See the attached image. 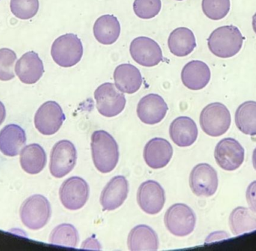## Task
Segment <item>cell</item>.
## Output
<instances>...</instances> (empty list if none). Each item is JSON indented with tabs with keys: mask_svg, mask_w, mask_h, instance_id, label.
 Masks as SVG:
<instances>
[{
	"mask_svg": "<svg viewBox=\"0 0 256 251\" xmlns=\"http://www.w3.org/2000/svg\"><path fill=\"white\" fill-rule=\"evenodd\" d=\"M92 152L94 166L102 174H110L118 165V145L108 132L104 130L94 132L92 136Z\"/></svg>",
	"mask_w": 256,
	"mask_h": 251,
	"instance_id": "cell-1",
	"label": "cell"
},
{
	"mask_svg": "<svg viewBox=\"0 0 256 251\" xmlns=\"http://www.w3.org/2000/svg\"><path fill=\"white\" fill-rule=\"evenodd\" d=\"M244 37L236 26H221L215 30L208 40L210 52L221 58H230L239 54Z\"/></svg>",
	"mask_w": 256,
	"mask_h": 251,
	"instance_id": "cell-2",
	"label": "cell"
},
{
	"mask_svg": "<svg viewBox=\"0 0 256 251\" xmlns=\"http://www.w3.org/2000/svg\"><path fill=\"white\" fill-rule=\"evenodd\" d=\"M51 56L60 67H74L84 56L82 42L76 34H66L60 36L52 44Z\"/></svg>",
	"mask_w": 256,
	"mask_h": 251,
	"instance_id": "cell-3",
	"label": "cell"
},
{
	"mask_svg": "<svg viewBox=\"0 0 256 251\" xmlns=\"http://www.w3.org/2000/svg\"><path fill=\"white\" fill-rule=\"evenodd\" d=\"M51 206L48 200L42 195H34L27 199L20 208L22 224L32 230L44 228L51 218Z\"/></svg>",
	"mask_w": 256,
	"mask_h": 251,
	"instance_id": "cell-4",
	"label": "cell"
},
{
	"mask_svg": "<svg viewBox=\"0 0 256 251\" xmlns=\"http://www.w3.org/2000/svg\"><path fill=\"white\" fill-rule=\"evenodd\" d=\"M232 124L228 108L221 103H213L203 109L200 116V124L203 132L212 138L225 134Z\"/></svg>",
	"mask_w": 256,
	"mask_h": 251,
	"instance_id": "cell-5",
	"label": "cell"
},
{
	"mask_svg": "<svg viewBox=\"0 0 256 251\" xmlns=\"http://www.w3.org/2000/svg\"><path fill=\"white\" fill-rule=\"evenodd\" d=\"M165 224L172 235L185 237L190 235L196 224V217L192 208L184 204H176L166 213Z\"/></svg>",
	"mask_w": 256,
	"mask_h": 251,
	"instance_id": "cell-6",
	"label": "cell"
},
{
	"mask_svg": "<svg viewBox=\"0 0 256 251\" xmlns=\"http://www.w3.org/2000/svg\"><path fill=\"white\" fill-rule=\"evenodd\" d=\"M94 98L97 102V108L102 116L108 118L117 116L126 108V96L117 90L116 85L110 82L102 84L96 90Z\"/></svg>",
	"mask_w": 256,
	"mask_h": 251,
	"instance_id": "cell-7",
	"label": "cell"
},
{
	"mask_svg": "<svg viewBox=\"0 0 256 251\" xmlns=\"http://www.w3.org/2000/svg\"><path fill=\"white\" fill-rule=\"evenodd\" d=\"M78 152L76 147L68 140L57 142L52 148L50 170L52 176L62 178L68 175L76 164Z\"/></svg>",
	"mask_w": 256,
	"mask_h": 251,
	"instance_id": "cell-8",
	"label": "cell"
},
{
	"mask_svg": "<svg viewBox=\"0 0 256 251\" xmlns=\"http://www.w3.org/2000/svg\"><path fill=\"white\" fill-rule=\"evenodd\" d=\"M88 183L80 177H72L66 180L60 190V200L64 208L78 211L85 206L90 198Z\"/></svg>",
	"mask_w": 256,
	"mask_h": 251,
	"instance_id": "cell-9",
	"label": "cell"
},
{
	"mask_svg": "<svg viewBox=\"0 0 256 251\" xmlns=\"http://www.w3.org/2000/svg\"><path fill=\"white\" fill-rule=\"evenodd\" d=\"M190 186L196 196L204 198L214 196L219 186L218 172L210 164H200L191 172Z\"/></svg>",
	"mask_w": 256,
	"mask_h": 251,
	"instance_id": "cell-10",
	"label": "cell"
},
{
	"mask_svg": "<svg viewBox=\"0 0 256 251\" xmlns=\"http://www.w3.org/2000/svg\"><path fill=\"white\" fill-rule=\"evenodd\" d=\"M66 121L61 106L55 102L44 104L34 116V124L40 134L46 136L55 134Z\"/></svg>",
	"mask_w": 256,
	"mask_h": 251,
	"instance_id": "cell-11",
	"label": "cell"
},
{
	"mask_svg": "<svg viewBox=\"0 0 256 251\" xmlns=\"http://www.w3.org/2000/svg\"><path fill=\"white\" fill-rule=\"evenodd\" d=\"M214 157L221 169L237 170L244 162L245 150L238 141L233 138H226L216 146Z\"/></svg>",
	"mask_w": 256,
	"mask_h": 251,
	"instance_id": "cell-12",
	"label": "cell"
},
{
	"mask_svg": "<svg viewBox=\"0 0 256 251\" xmlns=\"http://www.w3.org/2000/svg\"><path fill=\"white\" fill-rule=\"evenodd\" d=\"M132 60L143 67L158 66L164 60L162 49L155 40L147 37L134 39L130 48Z\"/></svg>",
	"mask_w": 256,
	"mask_h": 251,
	"instance_id": "cell-13",
	"label": "cell"
},
{
	"mask_svg": "<svg viewBox=\"0 0 256 251\" xmlns=\"http://www.w3.org/2000/svg\"><path fill=\"white\" fill-rule=\"evenodd\" d=\"M137 201L144 212L155 216L162 211L165 205V190L156 182H146L138 188Z\"/></svg>",
	"mask_w": 256,
	"mask_h": 251,
	"instance_id": "cell-14",
	"label": "cell"
},
{
	"mask_svg": "<svg viewBox=\"0 0 256 251\" xmlns=\"http://www.w3.org/2000/svg\"><path fill=\"white\" fill-rule=\"evenodd\" d=\"M168 110V105L161 96L150 94L140 100L137 106V115L144 124L153 126L164 120Z\"/></svg>",
	"mask_w": 256,
	"mask_h": 251,
	"instance_id": "cell-15",
	"label": "cell"
},
{
	"mask_svg": "<svg viewBox=\"0 0 256 251\" xmlns=\"http://www.w3.org/2000/svg\"><path fill=\"white\" fill-rule=\"evenodd\" d=\"M129 184L122 176L114 177L102 192L100 204L104 211H114L121 207L127 200Z\"/></svg>",
	"mask_w": 256,
	"mask_h": 251,
	"instance_id": "cell-16",
	"label": "cell"
},
{
	"mask_svg": "<svg viewBox=\"0 0 256 251\" xmlns=\"http://www.w3.org/2000/svg\"><path fill=\"white\" fill-rule=\"evenodd\" d=\"M172 156V146L168 141L162 138L152 140L144 147V162L152 169L166 168L171 162Z\"/></svg>",
	"mask_w": 256,
	"mask_h": 251,
	"instance_id": "cell-17",
	"label": "cell"
},
{
	"mask_svg": "<svg viewBox=\"0 0 256 251\" xmlns=\"http://www.w3.org/2000/svg\"><path fill=\"white\" fill-rule=\"evenodd\" d=\"M15 73L21 82L33 85L38 82L44 73V67L38 54L30 51L24 54L15 66Z\"/></svg>",
	"mask_w": 256,
	"mask_h": 251,
	"instance_id": "cell-18",
	"label": "cell"
},
{
	"mask_svg": "<svg viewBox=\"0 0 256 251\" xmlns=\"http://www.w3.org/2000/svg\"><path fill=\"white\" fill-rule=\"evenodd\" d=\"M212 72L206 63L202 61H191L184 67L182 80L184 85L192 91H200L206 88L210 81Z\"/></svg>",
	"mask_w": 256,
	"mask_h": 251,
	"instance_id": "cell-19",
	"label": "cell"
},
{
	"mask_svg": "<svg viewBox=\"0 0 256 251\" xmlns=\"http://www.w3.org/2000/svg\"><path fill=\"white\" fill-rule=\"evenodd\" d=\"M170 134L171 139L178 146L189 147L196 141L198 130L192 118L182 116L176 118L172 123Z\"/></svg>",
	"mask_w": 256,
	"mask_h": 251,
	"instance_id": "cell-20",
	"label": "cell"
},
{
	"mask_svg": "<svg viewBox=\"0 0 256 251\" xmlns=\"http://www.w3.org/2000/svg\"><path fill=\"white\" fill-rule=\"evenodd\" d=\"M26 144L24 129L16 124H9L0 132V151L8 157H15Z\"/></svg>",
	"mask_w": 256,
	"mask_h": 251,
	"instance_id": "cell-21",
	"label": "cell"
},
{
	"mask_svg": "<svg viewBox=\"0 0 256 251\" xmlns=\"http://www.w3.org/2000/svg\"><path fill=\"white\" fill-rule=\"evenodd\" d=\"M116 86L120 92L132 94L137 92L142 85L141 72L130 64L118 66L114 72Z\"/></svg>",
	"mask_w": 256,
	"mask_h": 251,
	"instance_id": "cell-22",
	"label": "cell"
},
{
	"mask_svg": "<svg viewBox=\"0 0 256 251\" xmlns=\"http://www.w3.org/2000/svg\"><path fill=\"white\" fill-rule=\"evenodd\" d=\"M168 44L173 55L185 57L194 52L196 48V40L195 34L190 28L180 27L170 34Z\"/></svg>",
	"mask_w": 256,
	"mask_h": 251,
	"instance_id": "cell-23",
	"label": "cell"
},
{
	"mask_svg": "<svg viewBox=\"0 0 256 251\" xmlns=\"http://www.w3.org/2000/svg\"><path fill=\"white\" fill-rule=\"evenodd\" d=\"M96 40L104 45H112L120 38L121 25L114 15H104L96 20L94 26Z\"/></svg>",
	"mask_w": 256,
	"mask_h": 251,
	"instance_id": "cell-24",
	"label": "cell"
},
{
	"mask_svg": "<svg viewBox=\"0 0 256 251\" xmlns=\"http://www.w3.org/2000/svg\"><path fill=\"white\" fill-rule=\"evenodd\" d=\"M128 244L130 250H158L159 238L152 228L146 225H140L130 232Z\"/></svg>",
	"mask_w": 256,
	"mask_h": 251,
	"instance_id": "cell-25",
	"label": "cell"
},
{
	"mask_svg": "<svg viewBox=\"0 0 256 251\" xmlns=\"http://www.w3.org/2000/svg\"><path fill=\"white\" fill-rule=\"evenodd\" d=\"M20 164L24 170L30 175L40 174L46 164V154L38 144H32L22 148Z\"/></svg>",
	"mask_w": 256,
	"mask_h": 251,
	"instance_id": "cell-26",
	"label": "cell"
},
{
	"mask_svg": "<svg viewBox=\"0 0 256 251\" xmlns=\"http://www.w3.org/2000/svg\"><path fill=\"white\" fill-rule=\"evenodd\" d=\"M232 232L236 236H242L256 230V218L252 211L238 207L232 212L230 218Z\"/></svg>",
	"mask_w": 256,
	"mask_h": 251,
	"instance_id": "cell-27",
	"label": "cell"
},
{
	"mask_svg": "<svg viewBox=\"0 0 256 251\" xmlns=\"http://www.w3.org/2000/svg\"><path fill=\"white\" fill-rule=\"evenodd\" d=\"M236 123L240 132L250 136H256V102L242 104L236 114Z\"/></svg>",
	"mask_w": 256,
	"mask_h": 251,
	"instance_id": "cell-28",
	"label": "cell"
},
{
	"mask_svg": "<svg viewBox=\"0 0 256 251\" xmlns=\"http://www.w3.org/2000/svg\"><path fill=\"white\" fill-rule=\"evenodd\" d=\"M78 230L72 224H64L56 228L50 237V242L60 247L75 248L79 244Z\"/></svg>",
	"mask_w": 256,
	"mask_h": 251,
	"instance_id": "cell-29",
	"label": "cell"
},
{
	"mask_svg": "<svg viewBox=\"0 0 256 251\" xmlns=\"http://www.w3.org/2000/svg\"><path fill=\"white\" fill-rule=\"evenodd\" d=\"M202 10L212 20H221L230 13L231 0H202Z\"/></svg>",
	"mask_w": 256,
	"mask_h": 251,
	"instance_id": "cell-30",
	"label": "cell"
},
{
	"mask_svg": "<svg viewBox=\"0 0 256 251\" xmlns=\"http://www.w3.org/2000/svg\"><path fill=\"white\" fill-rule=\"evenodd\" d=\"M39 0H10V10L18 19H32L39 10Z\"/></svg>",
	"mask_w": 256,
	"mask_h": 251,
	"instance_id": "cell-31",
	"label": "cell"
},
{
	"mask_svg": "<svg viewBox=\"0 0 256 251\" xmlns=\"http://www.w3.org/2000/svg\"><path fill=\"white\" fill-rule=\"evenodd\" d=\"M16 52L8 48L0 49V80L10 81L15 78Z\"/></svg>",
	"mask_w": 256,
	"mask_h": 251,
	"instance_id": "cell-32",
	"label": "cell"
},
{
	"mask_svg": "<svg viewBox=\"0 0 256 251\" xmlns=\"http://www.w3.org/2000/svg\"><path fill=\"white\" fill-rule=\"evenodd\" d=\"M161 8V0H135L134 2V13L140 19H152L159 14Z\"/></svg>",
	"mask_w": 256,
	"mask_h": 251,
	"instance_id": "cell-33",
	"label": "cell"
},
{
	"mask_svg": "<svg viewBox=\"0 0 256 251\" xmlns=\"http://www.w3.org/2000/svg\"><path fill=\"white\" fill-rule=\"evenodd\" d=\"M246 200L250 208L256 214V181L251 183L246 190Z\"/></svg>",
	"mask_w": 256,
	"mask_h": 251,
	"instance_id": "cell-34",
	"label": "cell"
},
{
	"mask_svg": "<svg viewBox=\"0 0 256 251\" xmlns=\"http://www.w3.org/2000/svg\"><path fill=\"white\" fill-rule=\"evenodd\" d=\"M6 117V110L4 104L0 102V126L4 122Z\"/></svg>",
	"mask_w": 256,
	"mask_h": 251,
	"instance_id": "cell-35",
	"label": "cell"
},
{
	"mask_svg": "<svg viewBox=\"0 0 256 251\" xmlns=\"http://www.w3.org/2000/svg\"><path fill=\"white\" fill-rule=\"evenodd\" d=\"M252 28H254V32L256 34V13L252 18Z\"/></svg>",
	"mask_w": 256,
	"mask_h": 251,
	"instance_id": "cell-36",
	"label": "cell"
},
{
	"mask_svg": "<svg viewBox=\"0 0 256 251\" xmlns=\"http://www.w3.org/2000/svg\"><path fill=\"white\" fill-rule=\"evenodd\" d=\"M252 164H254V168L256 170V148L254 152V156H252Z\"/></svg>",
	"mask_w": 256,
	"mask_h": 251,
	"instance_id": "cell-37",
	"label": "cell"
},
{
	"mask_svg": "<svg viewBox=\"0 0 256 251\" xmlns=\"http://www.w3.org/2000/svg\"><path fill=\"white\" fill-rule=\"evenodd\" d=\"M176 1H184V0H176Z\"/></svg>",
	"mask_w": 256,
	"mask_h": 251,
	"instance_id": "cell-38",
	"label": "cell"
}]
</instances>
